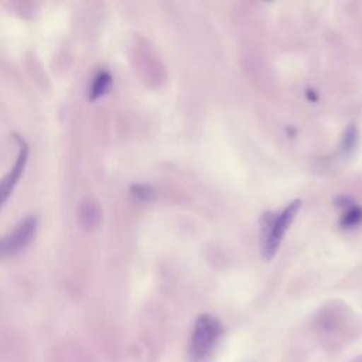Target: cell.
<instances>
[{"label":"cell","mask_w":362,"mask_h":362,"mask_svg":"<svg viewBox=\"0 0 362 362\" xmlns=\"http://www.w3.org/2000/svg\"><path fill=\"white\" fill-rule=\"evenodd\" d=\"M14 137L18 143V156L16 158V163H14L13 168H10V171L0 180V208L3 206V204L11 195L14 187L17 185V182H18V180H20L24 168H25L27 160H28V146H27V143L18 134H14Z\"/></svg>","instance_id":"277c9868"},{"label":"cell","mask_w":362,"mask_h":362,"mask_svg":"<svg viewBox=\"0 0 362 362\" xmlns=\"http://www.w3.org/2000/svg\"><path fill=\"white\" fill-rule=\"evenodd\" d=\"M132 194L140 201H150V199L154 198V189L148 185H141V184L133 185L132 187Z\"/></svg>","instance_id":"52a82bcc"},{"label":"cell","mask_w":362,"mask_h":362,"mask_svg":"<svg viewBox=\"0 0 362 362\" xmlns=\"http://www.w3.org/2000/svg\"><path fill=\"white\" fill-rule=\"evenodd\" d=\"M37 230V218L27 216L11 232L0 236V259L14 256L24 250L33 240Z\"/></svg>","instance_id":"3957f363"},{"label":"cell","mask_w":362,"mask_h":362,"mask_svg":"<svg viewBox=\"0 0 362 362\" xmlns=\"http://www.w3.org/2000/svg\"><path fill=\"white\" fill-rule=\"evenodd\" d=\"M222 332L221 322L209 315L202 314L197 318L191 341H189V354L194 361H202L205 359L214 349L215 344L218 342Z\"/></svg>","instance_id":"7a4b0ae2"},{"label":"cell","mask_w":362,"mask_h":362,"mask_svg":"<svg viewBox=\"0 0 362 362\" xmlns=\"http://www.w3.org/2000/svg\"><path fill=\"white\" fill-rule=\"evenodd\" d=\"M356 140V130L354 126H351L345 133V146L346 148H351Z\"/></svg>","instance_id":"ba28073f"},{"label":"cell","mask_w":362,"mask_h":362,"mask_svg":"<svg viewBox=\"0 0 362 362\" xmlns=\"http://www.w3.org/2000/svg\"><path fill=\"white\" fill-rule=\"evenodd\" d=\"M361 221H362V209L356 205H351L344 212V215L341 218V225L344 228H354V226L359 225Z\"/></svg>","instance_id":"8992f818"},{"label":"cell","mask_w":362,"mask_h":362,"mask_svg":"<svg viewBox=\"0 0 362 362\" xmlns=\"http://www.w3.org/2000/svg\"><path fill=\"white\" fill-rule=\"evenodd\" d=\"M300 206H301V201L296 199L290 202L281 212L263 214L260 219V242H262V255L266 260H270L276 255L280 246V242L287 228L296 218Z\"/></svg>","instance_id":"6da1fadb"},{"label":"cell","mask_w":362,"mask_h":362,"mask_svg":"<svg viewBox=\"0 0 362 362\" xmlns=\"http://www.w3.org/2000/svg\"><path fill=\"white\" fill-rule=\"evenodd\" d=\"M110 85H112L110 74L107 71H99L95 75V78L92 81V85L89 88V99L95 100V99L100 98L102 95H105L107 92Z\"/></svg>","instance_id":"5b68a950"}]
</instances>
